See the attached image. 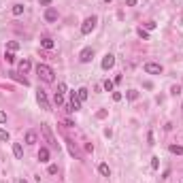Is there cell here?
Masks as SVG:
<instances>
[{
	"label": "cell",
	"mask_w": 183,
	"mask_h": 183,
	"mask_svg": "<svg viewBox=\"0 0 183 183\" xmlns=\"http://www.w3.org/2000/svg\"><path fill=\"white\" fill-rule=\"evenodd\" d=\"M38 160H41V162H49V149H47V147H41V151H38Z\"/></svg>",
	"instance_id": "30bf717a"
},
{
	"label": "cell",
	"mask_w": 183,
	"mask_h": 183,
	"mask_svg": "<svg viewBox=\"0 0 183 183\" xmlns=\"http://www.w3.org/2000/svg\"><path fill=\"white\" fill-rule=\"evenodd\" d=\"M136 32H138V36L143 38V41H149V34H147V30H143V28H138Z\"/></svg>",
	"instance_id": "7402d4cb"
},
{
	"label": "cell",
	"mask_w": 183,
	"mask_h": 183,
	"mask_svg": "<svg viewBox=\"0 0 183 183\" xmlns=\"http://www.w3.org/2000/svg\"><path fill=\"white\" fill-rule=\"evenodd\" d=\"M87 96H89V94H87L85 87H79V89H77V98H79L81 102H83V100H87Z\"/></svg>",
	"instance_id": "5bb4252c"
},
{
	"label": "cell",
	"mask_w": 183,
	"mask_h": 183,
	"mask_svg": "<svg viewBox=\"0 0 183 183\" xmlns=\"http://www.w3.org/2000/svg\"><path fill=\"white\" fill-rule=\"evenodd\" d=\"M113 85H115V83H113V81H109V79L104 81V89H107V92H113Z\"/></svg>",
	"instance_id": "484cf974"
},
{
	"label": "cell",
	"mask_w": 183,
	"mask_h": 183,
	"mask_svg": "<svg viewBox=\"0 0 183 183\" xmlns=\"http://www.w3.org/2000/svg\"><path fill=\"white\" fill-rule=\"evenodd\" d=\"M0 141H4V143L9 141V132H7L4 128H0Z\"/></svg>",
	"instance_id": "cb8c5ba5"
},
{
	"label": "cell",
	"mask_w": 183,
	"mask_h": 183,
	"mask_svg": "<svg viewBox=\"0 0 183 183\" xmlns=\"http://www.w3.org/2000/svg\"><path fill=\"white\" fill-rule=\"evenodd\" d=\"M7 122V113H4V111H0V123H4Z\"/></svg>",
	"instance_id": "836d02e7"
},
{
	"label": "cell",
	"mask_w": 183,
	"mask_h": 183,
	"mask_svg": "<svg viewBox=\"0 0 183 183\" xmlns=\"http://www.w3.org/2000/svg\"><path fill=\"white\" fill-rule=\"evenodd\" d=\"M53 102H55L58 107H60V104H64V96H62V94H58V92H55V98H53Z\"/></svg>",
	"instance_id": "603a6c76"
},
{
	"label": "cell",
	"mask_w": 183,
	"mask_h": 183,
	"mask_svg": "<svg viewBox=\"0 0 183 183\" xmlns=\"http://www.w3.org/2000/svg\"><path fill=\"white\" fill-rule=\"evenodd\" d=\"M96 115H98V117H100V119H104V117H107V111H104V109H102V111H98V113H96Z\"/></svg>",
	"instance_id": "d6a6232c"
},
{
	"label": "cell",
	"mask_w": 183,
	"mask_h": 183,
	"mask_svg": "<svg viewBox=\"0 0 183 183\" xmlns=\"http://www.w3.org/2000/svg\"><path fill=\"white\" fill-rule=\"evenodd\" d=\"M41 45L45 49H53L55 47V43H53V38H49V36H45V38H41Z\"/></svg>",
	"instance_id": "8fae6325"
},
{
	"label": "cell",
	"mask_w": 183,
	"mask_h": 183,
	"mask_svg": "<svg viewBox=\"0 0 183 183\" xmlns=\"http://www.w3.org/2000/svg\"><path fill=\"white\" fill-rule=\"evenodd\" d=\"M36 73H38V77H41L45 83H53V81H55V73H53V68L47 66V64H38Z\"/></svg>",
	"instance_id": "6da1fadb"
},
{
	"label": "cell",
	"mask_w": 183,
	"mask_h": 183,
	"mask_svg": "<svg viewBox=\"0 0 183 183\" xmlns=\"http://www.w3.org/2000/svg\"><path fill=\"white\" fill-rule=\"evenodd\" d=\"M9 75H11V79H15V81H19V83H24V85H28V79H26V77H19L17 73H9Z\"/></svg>",
	"instance_id": "ac0fdd59"
},
{
	"label": "cell",
	"mask_w": 183,
	"mask_h": 183,
	"mask_svg": "<svg viewBox=\"0 0 183 183\" xmlns=\"http://www.w3.org/2000/svg\"><path fill=\"white\" fill-rule=\"evenodd\" d=\"M136 2H138V0H128V2H126V4H128V7H134Z\"/></svg>",
	"instance_id": "8d00e7d4"
},
{
	"label": "cell",
	"mask_w": 183,
	"mask_h": 183,
	"mask_svg": "<svg viewBox=\"0 0 183 183\" xmlns=\"http://www.w3.org/2000/svg\"><path fill=\"white\" fill-rule=\"evenodd\" d=\"M171 153H177V156H183V147H181V145H171Z\"/></svg>",
	"instance_id": "44dd1931"
},
{
	"label": "cell",
	"mask_w": 183,
	"mask_h": 183,
	"mask_svg": "<svg viewBox=\"0 0 183 183\" xmlns=\"http://www.w3.org/2000/svg\"><path fill=\"white\" fill-rule=\"evenodd\" d=\"M126 96H128L130 102H134L136 98H138V92H136V89H128V94H126Z\"/></svg>",
	"instance_id": "d6986e66"
},
{
	"label": "cell",
	"mask_w": 183,
	"mask_h": 183,
	"mask_svg": "<svg viewBox=\"0 0 183 183\" xmlns=\"http://www.w3.org/2000/svg\"><path fill=\"white\" fill-rule=\"evenodd\" d=\"M13 156L17 160L24 158V147H22V143H13Z\"/></svg>",
	"instance_id": "9c48e42d"
},
{
	"label": "cell",
	"mask_w": 183,
	"mask_h": 183,
	"mask_svg": "<svg viewBox=\"0 0 183 183\" xmlns=\"http://www.w3.org/2000/svg\"><path fill=\"white\" fill-rule=\"evenodd\" d=\"M147 141H149V145H156V138H153V132H149V134H147Z\"/></svg>",
	"instance_id": "f546056e"
},
{
	"label": "cell",
	"mask_w": 183,
	"mask_h": 183,
	"mask_svg": "<svg viewBox=\"0 0 183 183\" xmlns=\"http://www.w3.org/2000/svg\"><path fill=\"white\" fill-rule=\"evenodd\" d=\"M98 171H100V175H102V177H111V168H109V164H100V166H98Z\"/></svg>",
	"instance_id": "4fadbf2b"
},
{
	"label": "cell",
	"mask_w": 183,
	"mask_h": 183,
	"mask_svg": "<svg viewBox=\"0 0 183 183\" xmlns=\"http://www.w3.org/2000/svg\"><path fill=\"white\" fill-rule=\"evenodd\" d=\"M92 58H94V49L92 47H85L81 53H79V60L83 62V64H87V62H92Z\"/></svg>",
	"instance_id": "8992f818"
},
{
	"label": "cell",
	"mask_w": 183,
	"mask_h": 183,
	"mask_svg": "<svg viewBox=\"0 0 183 183\" xmlns=\"http://www.w3.org/2000/svg\"><path fill=\"white\" fill-rule=\"evenodd\" d=\"M171 92H172V94H175V96H177V94L181 92V87H179V85H172V89H171Z\"/></svg>",
	"instance_id": "e575fe53"
},
{
	"label": "cell",
	"mask_w": 183,
	"mask_h": 183,
	"mask_svg": "<svg viewBox=\"0 0 183 183\" xmlns=\"http://www.w3.org/2000/svg\"><path fill=\"white\" fill-rule=\"evenodd\" d=\"M26 143H28V145H34V143H36V132L28 130V132H26Z\"/></svg>",
	"instance_id": "7c38bea8"
},
{
	"label": "cell",
	"mask_w": 183,
	"mask_h": 183,
	"mask_svg": "<svg viewBox=\"0 0 183 183\" xmlns=\"http://www.w3.org/2000/svg\"><path fill=\"white\" fill-rule=\"evenodd\" d=\"M113 100L119 102V100H122V94H119V92H113Z\"/></svg>",
	"instance_id": "1f68e13d"
},
{
	"label": "cell",
	"mask_w": 183,
	"mask_h": 183,
	"mask_svg": "<svg viewBox=\"0 0 183 183\" xmlns=\"http://www.w3.org/2000/svg\"><path fill=\"white\" fill-rule=\"evenodd\" d=\"M66 143H68V151H70V156H73V158H79V153H77V147H75V143H73V141H66Z\"/></svg>",
	"instance_id": "e0dca14e"
},
{
	"label": "cell",
	"mask_w": 183,
	"mask_h": 183,
	"mask_svg": "<svg viewBox=\"0 0 183 183\" xmlns=\"http://www.w3.org/2000/svg\"><path fill=\"white\" fill-rule=\"evenodd\" d=\"M36 100H38V104H41V109H45V111L51 109V104H49V98H47V94H45L43 89H38V92H36Z\"/></svg>",
	"instance_id": "5b68a950"
},
{
	"label": "cell",
	"mask_w": 183,
	"mask_h": 183,
	"mask_svg": "<svg viewBox=\"0 0 183 183\" xmlns=\"http://www.w3.org/2000/svg\"><path fill=\"white\" fill-rule=\"evenodd\" d=\"M145 28H147V30H156V22H147Z\"/></svg>",
	"instance_id": "4dcf8cb0"
},
{
	"label": "cell",
	"mask_w": 183,
	"mask_h": 183,
	"mask_svg": "<svg viewBox=\"0 0 183 183\" xmlns=\"http://www.w3.org/2000/svg\"><path fill=\"white\" fill-rule=\"evenodd\" d=\"M43 134H45V141L49 143V147L58 149V141H55V136L51 134V130H49V126H47V123H43Z\"/></svg>",
	"instance_id": "277c9868"
},
{
	"label": "cell",
	"mask_w": 183,
	"mask_h": 183,
	"mask_svg": "<svg viewBox=\"0 0 183 183\" xmlns=\"http://www.w3.org/2000/svg\"><path fill=\"white\" fill-rule=\"evenodd\" d=\"M96 24H98V17L96 15H92V17H87L85 22L81 24V34H89L94 28H96Z\"/></svg>",
	"instance_id": "7a4b0ae2"
},
{
	"label": "cell",
	"mask_w": 183,
	"mask_h": 183,
	"mask_svg": "<svg viewBox=\"0 0 183 183\" xmlns=\"http://www.w3.org/2000/svg\"><path fill=\"white\" fill-rule=\"evenodd\" d=\"M58 94H62V96L66 94V83H58Z\"/></svg>",
	"instance_id": "4316f807"
},
{
	"label": "cell",
	"mask_w": 183,
	"mask_h": 183,
	"mask_svg": "<svg viewBox=\"0 0 183 183\" xmlns=\"http://www.w3.org/2000/svg\"><path fill=\"white\" fill-rule=\"evenodd\" d=\"M107 2H111V0H107Z\"/></svg>",
	"instance_id": "f35d334b"
},
{
	"label": "cell",
	"mask_w": 183,
	"mask_h": 183,
	"mask_svg": "<svg viewBox=\"0 0 183 183\" xmlns=\"http://www.w3.org/2000/svg\"><path fill=\"white\" fill-rule=\"evenodd\" d=\"M158 166H160V158H151V168L158 171Z\"/></svg>",
	"instance_id": "d4e9b609"
},
{
	"label": "cell",
	"mask_w": 183,
	"mask_h": 183,
	"mask_svg": "<svg viewBox=\"0 0 183 183\" xmlns=\"http://www.w3.org/2000/svg\"><path fill=\"white\" fill-rule=\"evenodd\" d=\"M11 13H13V15H15V17H19V15L24 13V4H15V7H13V9H11Z\"/></svg>",
	"instance_id": "9a60e30c"
},
{
	"label": "cell",
	"mask_w": 183,
	"mask_h": 183,
	"mask_svg": "<svg viewBox=\"0 0 183 183\" xmlns=\"http://www.w3.org/2000/svg\"><path fill=\"white\" fill-rule=\"evenodd\" d=\"M143 68H145L147 75H162V70H164V68H162V64H156V62H147Z\"/></svg>",
	"instance_id": "3957f363"
},
{
	"label": "cell",
	"mask_w": 183,
	"mask_h": 183,
	"mask_svg": "<svg viewBox=\"0 0 183 183\" xmlns=\"http://www.w3.org/2000/svg\"><path fill=\"white\" fill-rule=\"evenodd\" d=\"M7 49H9V51H17V49H19V43H17V41H9V43H7Z\"/></svg>",
	"instance_id": "ffe728a7"
},
{
	"label": "cell",
	"mask_w": 183,
	"mask_h": 183,
	"mask_svg": "<svg viewBox=\"0 0 183 183\" xmlns=\"http://www.w3.org/2000/svg\"><path fill=\"white\" fill-rule=\"evenodd\" d=\"M30 66H32V64H30L28 60H22V62H19V70H22V73H28V70H30Z\"/></svg>",
	"instance_id": "2e32d148"
},
{
	"label": "cell",
	"mask_w": 183,
	"mask_h": 183,
	"mask_svg": "<svg viewBox=\"0 0 183 183\" xmlns=\"http://www.w3.org/2000/svg\"><path fill=\"white\" fill-rule=\"evenodd\" d=\"M4 58H7V62H9V64H13V62H15V55H13V51H7V55H4Z\"/></svg>",
	"instance_id": "83f0119b"
},
{
	"label": "cell",
	"mask_w": 183,
	"mask_h": 183,
	"mask_svg": "<svg viewBox=\"0 0 183 183\" xmlns=\"http://www.w3.org/2000/svg\"><path fill=\"white\" fill-rule=\"evenodd\" d=\"M45 19H47V22H58V11H55L53 7H49L47 11H45Z\"/></svg>",
	"instance_id": "ba28073f"
},
{
	"label": "cell",
	"mask_w": 183,
	"mask_h": 183,
	"mask_svg": "<svg viewBox=\"0 0 183 183\" xmlns=\"http://www.w3.org/2000/svg\"><path fill=\"white\" fill-rule=\"evenodd\" d=\"M19 183H28V181H26V179H22V181H19Z\"/></svg>",
	"instance_id": "74e56055"
},
{
	"label": "cell",
	"mask_w": 183,
	"mask_h": 183,
	"mask_svg": "<svg viewBox=\"0 0 183 183\" xmlns=\"http://www.w3.org/2000/svg\"><path fill=\"white\" fill-rule=\"evenodd\" d=\"M47 172H49V175H58V166H55V164H51V166L47 168Z\"/></svg>",
	"instance_id": "f1b7e54d"
},
{
	"label": "cell",
	"mask_w": 183,
	"mask_h": 183,
	"mask_svg": "<svg viewBox=\"0 0 183 183\" xmlns=\"http://www.w3.org/2000/svg\"><path fill=\"white\" fill-rule=\"evenodd\" d=\"M62 123H64V126H66V128H73V126H75V123L70 122V119H64V122H62Z\"/></svg>",
	"instance_id": "d590c367"
},
{
	"label": "cell",
	"mask_w": 183,
	"mask_h": 183,
	"mask_svg": "<svg viewBox=\"0 0 183 183\" xmlns=\"http://www.w3.org/2000/svg\"><path fill=\"white\" fill-rule=\"evenodd\" d=\"M113 64H115V55L107 53V55L102 58V68H104V70H109V68H113Z\"/></svg>",
	"instance_id": "52a82bcc"
}]
</instances>
